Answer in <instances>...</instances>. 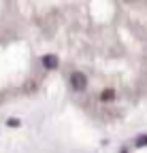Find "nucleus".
I'll list each match as a JSON object with an SVG mask.
<instances>
[{
  "instance_id": "3",
  "label": "nucleus",
  "mask_w": 147,
  "mask_h": 153,
  "mask_svg": "<svg viewBox=\"0 0 147 153\" xmlns=\"http://www.w3.org/2000/svg\"><path fill=\"white\" fill-rule=\"evenodd\" d=\"M100 98H102V100L107 102V100H113V98H115V94H113L111 89H104V91L100 94Z\"/></svg>"
},
{
  "instance_id": "5",
  "label": "nucleus",
  "mask_w": 147,
  "mask_h": 153,
  "mask_svg": "<svg viewBox=\"0 0 147 153\" xmlns=\"http://www.w3.org/2000/svg\"><path fill=\"white\" fill-rule=\"evenodd\" d=\"M9 126H13V128H17V126H19V121H17V119H9Z\"/></svg>"
},
{
  "instance_id": "2",
  "label": "nucleus",
  "mask_w": 147,
  "mask_h": 153,
  "mask_svg": "<svg viewBox=\"0 0 147 153\" xmlns=\"http://www.w3.org/2000/svg\"><path fill=\"white\" fill-rule=\"evenodd\" d=\"M43 66L45 68H56L58 66V57L56 55H45L43 57Z\"/></svg>"
},
{
  "instance_id": "1",
  "label": "nucleus",
  "mask_w": 147,
  "mask_h": 153,
  "mask_svg": "<svg viewBox=\"0 0 147 153\" xmlns=\"http://www.w3.org/2000/svg\"><path fill=\"white\" fill-rule=\"evenodd\" d=\"M70 85L75 87L77 91H83V89L87 87V79H85V74H81V72H72V74H70Z\"/></svg>"
},
{
  "instance_id": "4",
  "label": "nucleus",
  "mask_w": 147,
  "mask_h": 153,
  "mask_svg": "<svg viewBox=\"0 0 147 153\" xmlns=\"http://www.w3.org/2000/svg\"><path fill=\"white\" fill-rule=\"evenodd\" d=\"M137 145H147V136H141V138L137 140Z\"/></svg>"
}]
</instances>
